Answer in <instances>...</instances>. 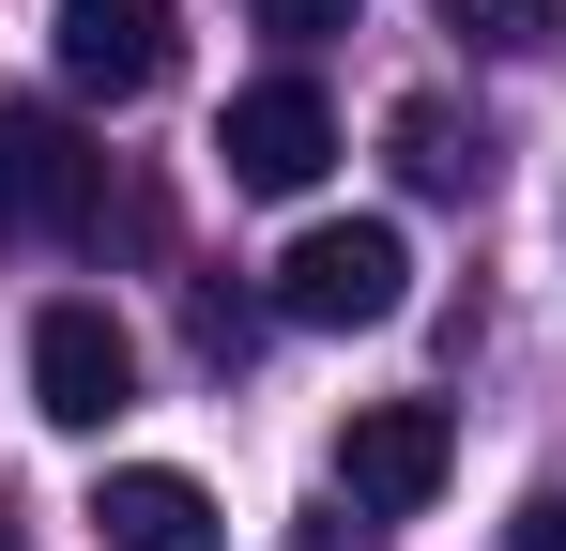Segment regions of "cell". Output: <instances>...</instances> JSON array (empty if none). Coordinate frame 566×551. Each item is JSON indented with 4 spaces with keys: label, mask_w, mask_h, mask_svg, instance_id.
I'll return each instance as SVG.
<instances>
[{
    "label": "cell",
    "mask_w": 566,
    "mask_h": 551,
    "mask_svg": "<svg viewBox=\"0 0 566 551\" xmlns=\"http://www.w3.org/2000/svg\"><path fill=\"white\" fill-rule=\"evenodd\" d=\"M398 306H413V246H398L382 215H322V230H291V261H276V322L353 337V322H398Z\"/></svg>",
    "instance_id": "1"
},
{
    "label": "cell",
    "mask_w": 566,
    "mask_h": 551,
    "mask_svg": "<svg viewBox=\"0 0 566 551\" xmlns=\"http://www.w3.org/2000/svg\"><path fill=\"white\" fill-rule=\"evenodd\" d=\"M93 199H107V154L62 123V107H0V246H77L93 230Z\"/></svg>",
    "instance_id": "2"
},
{
    "label": "cell",
    "mask_w": 566,
    "mask_h": 551,
    "mask_svg": "<svg viewBox=\"0 0 566 551\" xmlns=\"http://www.w3.org/2000/svg\"><path fill=\"white\" fill-rule=\"evenodd\" d=\"M444 475H460V414H444V398H353V429H337V490H353L368 521H413Z\"/></svg>",
    "instance_id": "3"
},
{
    "label": "cell",
    "mask_w": 566,
    "mask_h": 551,
    "mask_svg": "<svg viewBox=\"0 0 566 551\" xmlns=\"http://www.w3.org/2000/svg\"><path fill=\"white\" fill-rule=\"evenodd\" d=\"M214 154H230V184H245V199H306V184L337 169V107H322L306 77H261V92H230Z\"/></svg>",
    "instance_id": "4"
},
{
    "label": "cell",
    "mask_w": 566,
    "mask_h": 551,
    "mask_svg": "<svg viewBox=\"0 0 566 551\" xmlns=\"http://www.w3.org/2000/svg\"><path fill=\"white\" fill-rule=\"evenodd\" d=\"M123 398H138V337H123L107 306H46V322H31V414H46V429H107Z\"/></svg>",
    "instance_id": "5"
},
{
    "label": "cell",
    "mask_w": 566,
    "mask_h": 551,
    "mask_svg": "<svg viewBox=\"0 0 566 551\" xmlns=\"http://www.w3.org/2000/svg\"><path fill=\"white\" fill-rule=\"evenodd\" d=\"M46 46H62V77H77V92H107V107H138V92L185 62L169 0H62V15H46Z\"/></svg>",
    "instance_id": "6"
},
{
    "label": "cell",
    "mask_w": 566,
    "mask_h": 551,
    "mask_svg": "<svg viewBox=\"0 0 566 551\" xmlns=\"http://www.w3.org/2000/svg\"><path fill=\"white\" fill-rule=\"evenodd\" d=\"M93 537L107 551H230V537H214V490L169 475V459H123V475H107V490H93Z\"/></svg>",
    "instance_id": "7"
},
{
    "label": "cell",
    "mask_w": 566,
    "mask_h": 551,
    "mask_svg": "<svg viewBox=\"0 0 566 551\" xmlns=\"http://www.w3.org/2000/svg\"><path fill=\"white\" fill-rule=\"evenodd\" d=\"M382 154H398V184H413V199H460V184H474V154H460V107H429V92H413V107L382 123Z\"/></svg>",
    "instance_id": "8"
},
{
    "label": "cell",
    "mask_w": 566,
    "mask_h": 551,
    "mask_svg": "<svg viewBox=\"0 0 566 551\" xmlns=\"http://www.w3.org/2000/svg\"><path fill=\"white\" fill-rule=\"evenodd\" d=\"M444 31H474V46L521 62V46H552V31H566V0H444Z\"/></svg>",
    "instance_id": "9"
},
{
    "label": "cell",
    "mask_w": 566,
    "mask_h": 551,
    "mask_svg": "<svg viewBox=\"0 0 566 551\" xmlns=\"http://www.w3.org/2000/svg\"><path fill=\"white\" fill-rule=\"evenodd\" d=\"M368 0H261V31H291V46H322V31H353Z\"/></svg>",
    "instance_id": "10"
},
{
    "label": "cell",
    "mask_w": 566,
    "mask_h": 551,
    "mask_svg": "<svg viewBox=\"0 0 566 551\" xmlns=\"http://www.w3.org/2000/svg\"><path fill=\"white\" fill-rule=\"evenodd\" d=\"M505 551H566V490H536V506L505 521Z\"/></svg>",
    "instance_id": "11"
},
{
    "label": "cell",
    "mask_w": 566,
    "mask_h": 551,
    "mask_svg": "<svg viewBox=\"0 0 566 551\" xmlns=\"http://www.w3.org/2000/svg\"><path fill=\"white\" fill-rule=\"evenodd\" d=\"M291 551H368V537H353V521H291Z\"/></svg>",
    "instance_id": "12"
},
{
    "label": "cell",
    "mask_w": 566,
    "mask_h": 551,
    "mask_svg": "<svg viewBox=\"0 0 566 551\" xmlns=\"http://www.w3.org/2000/svg\"><path fill=\"white\" fill-rule=\"evenodd\" d=\"M0 551H31V537H15V521H0Z\"/></svg>",
    "instance_id": "13"
}]
</instances>
